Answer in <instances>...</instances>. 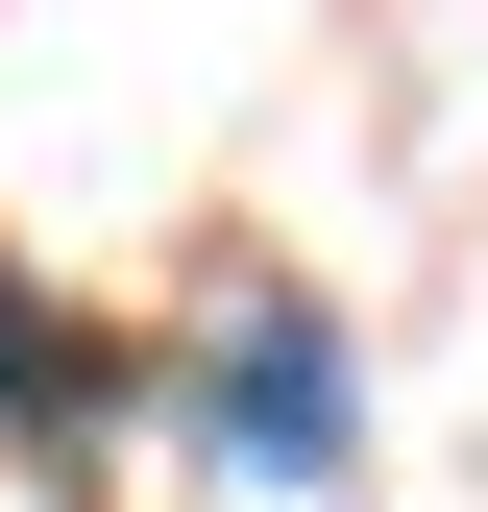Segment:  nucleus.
<instances>
[{
    "label": "nucleus",
    "mask_w": 488,
    "mask_h": 512,
    "mask_svg": "<svg viewBox=\"0 0 488 512\" xmlns=\"http://www.w3.org/2000/svg\"><path fill=\"white\" fill-rule=\"evenodd\" d=\"M220 439H244L269 488H318V464H342V342H318L293 293H244V317H220Z\"/></svg>",
    "instance_id": "obj_1"
}]
</instances>
